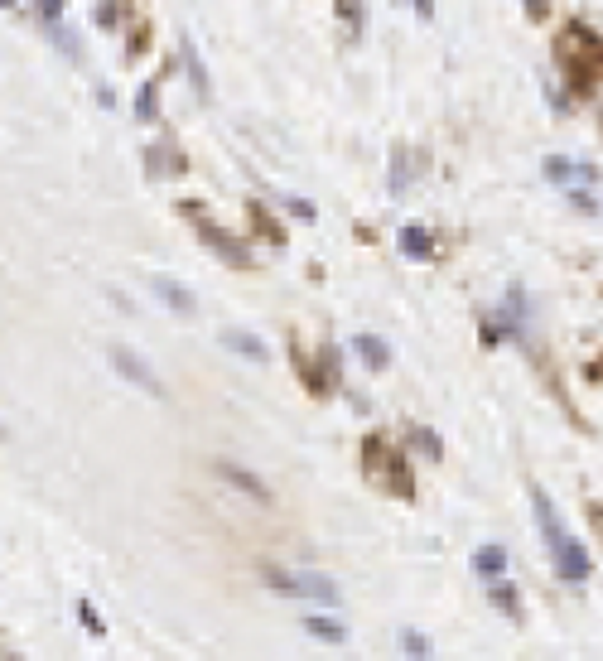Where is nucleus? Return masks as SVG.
Segmentation results:
<instances>
[{
	"label": "nucleus",
	"instance_id": "obj_21",
	"mask_svg": "<svg viewBox=\"0 0 603 661\" xmlns=\"http://www.w3.org/2000/svg\"><path fill=\"white\" fill-rule=\"evenodd\" d=\"M415 444H420V449H430V454H439V440L430 435V430H415Z\"/></svg>",
	"mask_w": 603,
	"mask_h": 661
},
{
	"label": "nucleus",
	"instance_id": "obj_26",
	"mask_svg": "<svg viewBox=\"0 0 603 661\" xmlns=\"http://www.w3.org/2000/svg\"><path fill=\"white\" fill-rule=\"evenodd\" d=\"M599 111H603V87H599Z\"/></svg>",
	"mask_w": 603,
	"mask_h": 661
},
{
	"label": "nucleus",
	"instance_id": "obj_10",
	"mask_svg": "<svg viewBox=\"0 0 603 661\" xmlns=\"http://www.w3.org/2000/svg\"><path fill=\"white\" fill-rule=\"evenodd\" d=\"M473 570L488 579V584H497V579L507 575V551H502V546H478V551H473Z\"/></svg>",
	"mask_w": 603,
	"mask_h": 661
},
{
	"label": "nucleus",
	"instance_id": "obj_23",
	"mask_svg": "<svg viewBox=\"0 0 603 661\" xmlns=\"http://www.w3.org/2000/svg\"><path fill=\"white\" fill-rule=\"evenodd\" d=\"M415 15H425V20H430V15H435V0H415Z\"/></svg>",
	"mask_w": 603,
	"mask_h": 661
},
{
	"label": "nucleus",
	"instance_id": "obj_6",
	"mask_svg": "<svg viewBox=\"0 0 603 661\" xmlns=\"http://www.w3.org/2000/svg\"><path fill=\"white\" fill-rule=\"evenodd\" d=\"M526 314H531V304H526V290L512 285L507 290V304L497 309V319H502V333H526Z\"/></svg>",
	"mask_w": 603,
	"mask_h": 661
},
{
	"label": "nucleus",
	"instance_id": "obj_9",
	"mask_svg": "<svg viewBox=\"0 0 603 661\" xmlns=\"http://www.w3.org/2000/svg\"><path fill=\"white\" fill-rule=\"evenodd\" d=\"M353 353L362 358V367H372V372H382L386 362H391V348H386V338H377V333H357Z\"/></svg>",
	"mask_w": 603,
	"mask_h": 661
},
{
	"label": "nucleus",
	"instance_id": "obj_4",
	"mask_svg": "<svg viewBox=\"0 0 603 661\" xmlns=\"http://www.w3.org/2000/svg\"><path fill=\"white\" fill-rule=\"evenodd\" d=\"M111 367L126 377L131 386H140V391H150V396H165V386H160V377L145 367V358H136L131 348H111Z\"/></svg>",
	"mask_w": 603,
	"mask_h": 661
},
{
	"label": "nucleus",
	"instance_id": "obj_19",
	"mask_svg": "<svg viewBox=\"0 0 603 661\" xmlns=\"http://www.w3.org/2000/svg\"><path fill=\"white\" fill-rule=\"evenodd\" d=\"M411 155H406V150H401V155H396V169H391V193H401L406 189V179H411Z\"/></svg>",
	"mask_w": 603,
	"mask_h": 661
},
{
	"label": "nucleus",
	"instance_id": "obj_27",
	"mask_svg": "<svg viewBox=\"0 0 603 661\" xmlns=\"http://www.w3.org/2000/svg\"><path fill=\"white\" fill-rule=\"evenodd\" d=\"M0 5H15V0H0Z\"/></svg>",
	"mask_w": 603,
	"mask_h": 661
},
{
	"label": "nucleus",
	"instance_id": "obj_22",
	"mask_svg": "<svg viewBox=\"0 0 603 661\" xmlns=\"http://www.w3.org/2000/svg\"><path fill=\"white\" fill-rule=\"evenodd\" d=\"M290 208H295L300 218H314V203H304V198H290Z\"/></svg>",
	"mask_w": 603,
	"mask_h": 661
},
{
	"label": "nucleus",
	"instance_id": "obj_20",
	"mask_svg": "<svg viewBox=\"0 0 603 661\" xmlns=\"http://www.w3.org/2000/svg\"><path fill=\"white\" fill-rule=\"evenodd\" d=\"M63 5H68V0H39V15L49 20V29H54L58 20H63Z\"/></svg>",
	"mask_w": 603,
	"mask_h": 661
},
{
	"label": "nucleus",
	"instance_id": "obj_13",
	"mask_svg": "<svg viewBox=\"0 0 603 661\" xmlns=\"http://www.w3.org/2000/svg\"><path fill=\"white\" fill-rule=\"evenodd\" d=\"M401 256H411V261H425V256H435V237L425 232V227H401Z\"/></svg>",
	"mask_w": 603,
	"mask_h": 661
},
{
	"label": "nucleus",
	"instance_id": "obj_24",
	"mask_svg": "<svg viewBox=\"0 0 603 661\" xmlns=\"http://www.w3.org/2000/svg\"><path fill=\"white\" fill-rule=\"evenodd\" d=\"M521 5H526L531 15H541V10H546V0H521Z\"/></svg>",
	"mask_w": 603,
	"mask_h": 661
},
{
	"label": "nucleus",
	"instance_id": "obj_16",
	"mask_svg": "<svg viewBox=\"0 0 603 661\" xmlns=\"http://www.w3.org/2000/svg\"><path fill=\"white\" fill-rule=\"evenodd\" d=\"M184 63H189V73H193V87H198V97H208L213 87H208V73H203V58H198V49H193V44H184Z\"/></svg>",
	"mask_w": 603,
	"mask_h": 661
},
{
	"label": "nucleus",
	"instance_id": "obj_5",
	"mask_svg": "<svg viewBox=\"0 0 603 661\" xmlns=\"http://www.w3.org/2000/svg\"><path fill=\"white\" fill-rule=\"evenodd\" d=\"M213 469H218L222 483H232V488H237V493H247L251 502H261V507L271 502V488H266V483H261V478H256L251 469H242V464H227V459H218Z\"/></svg>",
	"mask_w": 603,
	"mask_h": 661
},
{
	"label": "nucleus",
	"instance_id": "obj_25",
	"mask_svg": "<svg viewBox=\"0 0 603 661\" xmlns=\"http://www.w3.org/2000/svg\"><path fill=\"white\" fill-rule=\"evenodd\" d=\"M0 661H25V657H15V652H0Z\"/></svg>",
	"mask_w": 603,
	"mask_h": 661
},
{
	"label": "nucleus",
	"instance_id": "obj_1",
	"mask_svg": "<svg viewBox=\"0 0 603 661\" xmlns=\"http://www.w3.org/2000/svg\"><path fill=\"white\" fill-rule=\"evenodd\" d=\"M531 507H536V526H541V541H546L555 575L565 579V584H584V579H589V551L579 546V536H570V526H565V517L555 512L550 493L536 488V493H531Z\"/></svg>",
	"mask_w": 603,
	"mask_h": 661
},
{
	"label": "nucleus",
	"instance_id": "obj_18",
	"mask_svg": "<svg viewBox=\"0 0 603 661\" xmlns=\"http://www.w3.org/2000/svg\"><path fill=\"white\" fill-rule=\"evenodd\" d=\"M78 618H83V628H87V633H92V637H102V633H107V623L97 618V608L87 604V599H78Z\"/></svg>",
	"mask_w": 603,
	"mask_h": 661
},
{
	"label": "nucleus",
	"instance_id": "obj_8",
	"mask_svg": "<svg viewBox=\"0 0 603 661\" xmlns=\"http://www.w3.org/2000/svg\"><path fill=\"white\" fill-rule=\"evenodd\" d=\"M222 343H227L237 358H247V362H266V358H271V348H266L256 333H247V329H227V333H222Z\"/></svg>",
	"mask_w": 603,
	"mask_h": 661
},
{
	"label": "nucleus",
	"instance_id": "obj_14",
	"mask_svg": "<svg viewBox=\"0 0 603 661\" xmlns=\"http://www.w3.org/2000/svg\"><path fill=\"white\" fill-rule=\"evenodd\" d=\"M401 652H406L411 661H430L435 657V642L420 633V628H401Z\"/></svg>",
	"mask_w": 603,
	"mask_h": 661
},
{
	"label": "nucleus",
	"instance_id": "obj_7",
	"mask_svg": "<svg viewBox=\"0 0 603 661\" xmlns=\"http://www.w3.org/2000/svg\"><path fill=\"white\" fill-rule=\"evenodd\" d=\"M150 290H155V300L169 304L174 314H193V295L174 276H155V280H150Z\"/></svg>",
	"mask_w": 603,
	"mask_h": 661
},
{
	"label": "nucleus",
	"instance_id": "obj_12",
	"mask_svg": "<svg viewBox=\"0 0 603 661\" xmlns=\"http://www.w3.org/2000/svg\"><path fill=\"white\" fill-rule=\"evenodd\" d=\"M546 179H555V184H589V179H594V169L575 165V160H565V155H550V160H546Z\"/></svg>",
	"mask_w": 603,
	"mask_h": 661
},
{
	"label": "nucleus",
	"instance_id": "obj_17",
	"mask_svg": "<svg viewBox=\"0 0 603 661\" xmlns=\"http://www.w3.org/2000/svg\"><path fill=\"white\" fill-rule=\"evenodd\" d=\"M155 107H160V97H155V83H145L136 92V121H155Z\"/></svg>",
	"mask_w": 603,
	"mask_h": 661
},
{
	"label": "nucleus",
	"instance_id": "obj_11",
	"mask_svg": "<svg viewBox=\"0 0 603 661\" xmlns=\"http://www.w3.org/2000/svg\"><path fill=\"white\" fill-rule=\"evenodd\" d=\"M304 633L329 642V647H343V642H348V628H343L338 618H324V613H309V618H304Z\"/></svg>",
	"mask_w": 603,
	"mask_h": 661
},
{
	"label": "nucleus",
	"instance_id": "obj_3",
	"mask_svg": "<svg viewBox=\"0 0 603 661\" xmlns=\"http://www.w3.org/2000/svg\"><path fill=\"white\" fill-rule=\"evenodd\" d=\"M189 222H193V232H198V237H203L208 247L218 251L222 261H232V266H242V271H247V266H251V251L242 247V242H237V237H232L227 227H218V222L208 218V213H198V208H189Z\"/></svg>",
	"mask_w": 603,
	"mask_h": 661
},
{
	"label": "nucleus",
	"instance_id": "obj_2",
	"mask_svg": "<svg viewBox=\"0 0 603 661\" xmlns=\"http://www.w3.org/2000/svg\"><path fill=\"white\" fill-rule=\"evenodd\" d=\"M266 584L275 594H285V599H300V604H324V608L343 604V589L329 575H319V570H271Z\"/></svg>",
	"mask_w": 603,
	"mask_h": 661
},
{
	"label": "nucleus",
	"instance_id": "obj_15",
	"mask_svg": "<svg viewBox=\"0 0 603 661\" xmlns=\"http://www.w3.org/2000/svg\"><path fill=\"white\" fill-rule=\"evenodd\" d=\"M488 599H493V604L502 608L507 618H521V594H517V589H512V584H507V579H497V584H488Z\"/></svg>",
	"mask_w": 603,
	"mask_h": 661
}]
</instances>
